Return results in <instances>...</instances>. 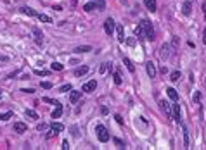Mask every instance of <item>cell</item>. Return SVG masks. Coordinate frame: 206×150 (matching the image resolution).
Instances as JSON below:
<instances>
[{
  "instance_id": "1",
  "label": "cell",
  "mask_w": 206,
  "mask_h": 150,
  "mask_svg": "<svg viewBox=\"0 0 206 150\" xmlns=\"http://www.w3.org/2000/svg\"><path fill=\"white\" fill-rule=\"evenodd\" d=\"M140 26H142V29H144V36L153 42L154 40V29H153L151 21H149V19H142V21H140Z\"/></svg>"
},
{
  "instance_id": "2",
  "label": "cell",
  "mask_w": 206,
  "mask_h": 150,
  "mask_svg": "<svg viewBox=\"0 0 206 150\" xmlns=\"http://www.w3.org/2000/svg\"><path fill=\"white\" fill-rule=\"evenodd\" d=\"M95 133H97V138H99V141H102V143L109 141V131L106 129V126L97 124V126H95Z\"/></svg>"
},
{
  "instance_id": "3",
  "label": "cell",
  "mask_w": 206,
  "mask_h": 150,
  "mask_svg": "<svg viewBox=\"0 0 206 150\" xmlns=\"http://www.w3.org/2000/svg\"><path fill=\"white\" fill-rule=\"evenodd\" d=\"M61 131H64V126L61 123H52L50 124V133L47 135V138H52V136H56V135H59Z\"/></svg>"
},
{
  "instance_id": "4",
  "label": "cell",
  "mask_w": 206,
  "mask_h": 150,
  "mask_svg": "<svg viewBox=\"0 0 206 150\" xmlns=\"http://www.w3.org/2000/svg\"><path fill=\"white\" fill-rule=\"evenodd\" d=\"M114 29H116V22H114V19H113V17H107L106 21H104V31H106L107 35H111Z\"/></svg>"
},
{
  "instance_id": "5",
  "label": "cell",
  "mask_w": 206,
  "mask_h": 150,
  "mask_svg": "<svg viewBox=\"0 0 206 150\" xmlns=\"http://www.w3.org/2000/svg\"><path fill=\"white\" fill-rule=\"evenodd\" d=\"M95 88H97V81L92 80V81H87V83L81 86V91H85V93H92Z\"/></svg>"
},
{
  "instance_id": "6",
  "label": "cell",
  "mask_w": 206,
  "mask_h": 150,
  "mask_svg": "<svg viewBox=\"0 0 206 150\" xmlns=\"http://www.w3.org/2000/svg\"><path fill=\"white\" fill-rule=\"evenodd\" d=\"M146 71H147L149 78H156V74H158V71H156V66H154V62H146Z\"/></svg>"
},
{
  "instance_id": "7",
  "label": "cell",
  "mask_w": 206,
  "mask_h": 150,
  "mask_svg": "<svg viewBox=\"0 0 206 150\" xmlns=\"http://www.w3.org/2000/svg\"><path fill=\"white\" fill-rule=\"evenodd\" d=\"M182 12H184V16H190V12H192V0H185L184 5H182Z\"/></svg>"
},
{
  "instance_id": "8",
  "label": "cell",
  "mask_w": 206,
  "mask_h": 150,
  "mask_svg": "<svg viewBox=\"0 0 206 150\" xmlns=\"http://www.w3.org/2000/svg\"><path fill=\"white\" fill-rule=\"evenodd\" d=\"M173 107V112H172V118L177 121V123H180V105L177 102H175V105H172Z\"/></svg>"
},
{
  "instance_id": "9",
  "label": "cell",
  "mask_w": 206,
  "mask_h": 150,
  "mask_svg": "<svg viewBox=\"0 0 206 150\" xmlns=\"http://www.w3.org/2000/svg\"><path fill=\"white\" fill-rule=\"evenodd\" d=\"M159 57H161V59H168L170 57V45H166V43H164L163 47H161V52H159Z\"/></svg>"
},
{
  "instance_id": "10",
  "label": "cell",
  "mask_w": 206,
  "mask_h": 150,
  "mask_svg": "<svg viewBox=\"0 0 206 150\" xmlns=\"http://www.w3.org/2000/svg\"><path fill=\"white\" fill-rule=\"evenodd\" d=\"M21 12L24 16H30V17H38V12H35L31 7H21Z\"/></svg>"
},
{
  "instance_id": "11",
  "label": "cell",
  "mask_w": 206,
  "mask_h": 150,
  "mask_svg": "<svg viewBox=\"0 0 206 150\" xmlns=\"http://www.w3.org/2000/svg\"><path fill=\"white\" fill-rule=\"evenodd\" d=\"M61 116H63V105H61V104H57V105H56V109L52 111V119H59Z\"/></svg>"
},
{
  "instance_id": "12",
  "label": "cell",
  "mask_w": 206,
  "mask_h": 150,
  "mask_svg": "<svg viewBox=\"0 0 206 150\" xmlns=\"http://www.w3.org/2000/svg\"><path fill=\"white\" fill-rule=\"evenodd\" d=\"M159 105H161V109H163L164 116H166V118H172V107H170V104L168 102H161Z\"/></svg>"
},
{
  "instance_id": "13",
  "label": "cell",
  "mask_w": 206,
  "mask_h": 150,
  "mask_svg": "<svg viewBox=\"0 0 206 150\" xmlns=\"http://www.w3.org/2000/svg\"><path fill=\"white\" fill-rule=\"evenodd\" d=\"M166 93H168V97L173 100V102H179V93H177L175 88H166Z\"/></svg>"
},
{
  "instance_id": "14",
  "label": "cell",
  "mask_w": 206,
  "mask_h": 150,
  "mask_svg": "<svg viewBox=\"0 0 206 150\" xmlns=\"http://www.w3.org/2000/svg\"><path fill=\"white\" fill-rule=\"evenodd\" d=\"M116 36H118V42L120 43L125 42V31H123V26H116Z\"/></svg>"
},
{
  "instance_id": "15",
  "label": "cell",
  "mask_w": 206,
  "mask_h": 150,
  "mask_svg": "<svg viewBox=\"0 0 206 150\" xmlns=\"http://www.w3.org/2000/svg\"><path fill=\"white\" fill-rule=\"evenodd\" d=\"M144 5L147 7V11L154 12L156 11V0H144Z\"/></svg>"
},
{
  "instance_id": "16",
  "label": "cell",
  "mask_w": 206,
  "mask_h": 150,
  "mask_svg": "<svg viewBox=\"0 0 206 150\" xmlns=\"http://www.w3.org/2000/svg\"><path fill=\"white\" fill-rule=\"evenodd\" d=\"M90 50H92L90 45H81V47L74 48V52H76V54H87V52H90Z\"/></svg>"
},
{
  "instance_id": "17",
  "label": "cell",
  "mask_w": 206,
  "mask_h": 150,
  "mask_svg": "<svg viewBox=\"0 0 206 150\" xmlns=\"http://www.w3.org/2000/svg\"><path fill=\"white\" fill-rule=\"evenodd\" d=\"M80 97H81V91H71V95H69V100L71 104H76L80 100Z\"/></svg>"
},
{
  "instance_id": "18",
  "label": "cell",
  "mask_w": 206,
  "mask_h": 150,
  "mask_svg": "<svg viewBox=\"0 0 206 150\" xmlns=\"http://www.w3.org/2000/svg\"><path fill=\"white\" fill-rule=\"evenodd\" d=\"M14 131H16V133H24V131H26V124L24 123H16L14 124Z\"/></svg>"
},
{
  "instance_id": "19",
  "label": "cell",
  "mask_w": 206,
  "mask_h": 150,
  "mask_svg": "<svg viewBox=\"0 0 206 150\" xmlns=\"http://www.w3.org/2000/svg\"><path fill=\"white\" fill-rule=\"evenodd\" d=\"M33 35H35V42L38 43V45H40V43H42V40H43V35H42V31H38L37 28H35V29H33Z\"/></svg>"
},
{
  "instance_id": "20",
  "label": "cell",
  "mask_w": 206,
  "mask_h": 150,
  "mask_svg": "<svg viewBox=\"0 0 206 150\" xmlns=\"http://www.w3.org/2000/svg\"><path fill=\"white\" fill-rule=\"evenodd\" d=\"M123 62H125V66H127V69L130 71V73H133V71H135V66L132 64V60L128 59V57H125V59H123Z\"/></svg>"
},
{
  "instance_id": "21",
  "label": "cell",
  "mask_w": 206,
  "mask_h": 150,
  "mask_svg": "<svg viewBox=\"0 0 206 150\" xmlns=\"http://www.w3.org/2000/svg\"><path fill=\"white\" fill-rule=\"evenodd\" d=\"M87 71H89V67H87V66H81L78 69H74V76H83Z\"/></svg>"
},
{
  "instance_id": "22",
  "label": "cell",
  "mask_w": 206,
  "mask_h": 150,
  "mask_svg": "<svg viewBox=\"0 0 206 150\" xmlns=\"http://www.w3.org/2000/svg\"><path fill=\"white\" fill-rule=\"evenodd\" d=\"M24 116H26V118H31V119H38V114L35 112V111H31V109H26V111H24Z\"/></svg>"
},
{
  "instance_id": "23",
  "label": "cell",
  "mask_w": 206,
  "mask_h": 150,
  "mask_svg": "<svg viewBox=\"0 0 206 150\" xmlns=\"http://www.w3.org/2000/svg\"><path fill=\"white\" fill-rule=\"evenodd\" d=\"M94 9H95V2H89V4H85V5H83L85 12H92Z\"/></svg>"
},
{
  "instance_id": "24",
  "label": "cell",
  "mask_w": 206,
  "mask_h": 150,
  "mask_svg": "<svg viewBox=\"0 0 206 150\" xmlns=\"http://www.w3.org/2000/svg\"><path fill=\"white\" fill-rule=\"evenodd\" d=\"M95 7H97L99 11H104V9H106V2H104V0H95Z\"/></svg>"
},
{
  "instance_id": "25",
  "label": "cell",
  "mask_w": 206,
  "mask_h": 150,
  "mask_svg": "<svg viewBox=\"0 0 206 150\" xmlns=\"http://www.w3.org/2000/svg\"><path fill=\"white\" fill-rule=\"evenodd\" d=\"M50 67H52V71H63L64 69V66L61 64V62H52V64H50Z\"/></svg>"
},
{
  "instance_id": "26",
  "label": "cell",
  "mask_w": 206,
  "mask_h": 150,
  "mask_svg": "<svg viewBox=\"0 0 206 150\" xmlns=\"http://www.w3.org/2000/svg\"><path fill=\"white\" fill-rule=\"evenodd\" d=\"M38 19H40L42 22H52V19H50L47 14H38Z\"/></svg>"
},
{
  "instance_id": "27",
  "label": "cell",
  "mask_w": 206,
  "mask_h": 150,
  "mask_svg": "<svg viewBox=\"0 0 206 150\" xmlns=\"http://www.w3.org/2000/svg\"><path fill=\"white\" fill-rule=\"evenodd\" d=\"M170 80L173 81V83H175V81H179L180 80V71H173V73H172V76H170Z\"/></svg>"
},
{
  "instance_id": "28",
  "label": "cell",
  "mask_w": 206,
  "mask_h": 150,
  "mask_svg": "<svg viewBox=\"0 0 206 150\" xmlns=\"http://www.w3.org/2000/svg\"><path fill=\"white\" fill-rule=\"evenodd\" d=\"M142 35H144V29H142V26L139 24V26L135 28V36H137V38H142Z\"/></svg>"
},
{
  "instance_id": "29",
  "label": "cell",
  "mask_w": 206,
  "mask_h": 150,
  "mask_svg": "<svg viewBox=\"0 0 206 150\" xmlns=\"http://www.w3.org/2000/svg\"><path fill=\"white\" fill-rule=\"evenodd\" d=\"M12 118V112H4V114H0V121H7V119H11Z\"/></svg>"
},
{
  "instance_id": "30",
  "label": "cell",
  "mask_w": 206,
  "mask_h": 150,
  "mask_svg": "<svg viewBox=\"0 0 206 150\" xmlns=\"http://www.w3.org/2000/svg\"><path fill=\"white\" fill-rule=\"evenodd\" d=\"M184 145H185V148L189 147V133H187V129L184 128Z\"/></svg>"
},
{
  "instance_id": "31",
  "label": "cell",
  "mask_w": 206,
  "mask_h": 150,
  "mask_svg": "<svg viewBox=\"0 0 206 150\" xmlns=\"http://www.w3.org/2000/svg\"><path fill=\"white\" fill-rule=\"evenodd\" d=\"M114 83H116V85H121V74H120V73H114Z\"/></svg>"
},
{
  "instance_id": "32",
  "label": "cell",
  "mask_w": 206,
  "mask_h": 150,
  "mask_svg": "<svg viewBox=\"0 0 206 150\" xmlns=\"http://www.w3.org/2000/svg\"><path fill=\"white\" fill-rule=\"evenodd\" d=\"M47 128H49V124H47V123H40V124L37 126V129H38V131H45Z\"/></svg>"
},
{
  "instance_id": "33",
  "label": "cell",
  "mask_w": 206,
  "mask_h": 150,
  "mask_svg": "<svg viewBox=\"0 0 206 150\" xmlns=\"http://www.w3.org/2000/svg\"><path fill=\"white\" fill-rule=\"evenodd\" d=\"M43 102H47V104H54V105H57V100H54V98H49V97H43Z\"/></svg>"
},
{
  "instance_id": "34",
  "label": "cell",
  "mask_w": 206,
  "mask_h": 150,
  "mask_svg": "<svg viewBox=\"0 0 206 150\" xmlns=\"http://www.w3.org/2000/svg\"><path fill=\"white\" fill-rule=\"evenodd\" d=\"M40 86H42V88H45V90H50V88H52V83H49V81H43V83H40Z\"/></svg>"
},
{
  "instance_id": "35",
  "label": "cell",
  "mask_w": 206,
  "mask_h": 150,
  "mask_svg": "<svg viewBox=\"0 0 206 150\" xmlns=\"http://www.w3.org/2000/svg\"><path fill=\"white\" fill-rule=\"evenodd\" d=\"M61 91H71V85H64V86H61Z\"/></svg>"
},
{
  "instance_id": "36",
  "label": "cell",
  "mask_w": 206,
  "mask_h": 150,
  "mask_svg": "<svg viewBox=\"0 0 206 150\" xmlns=\"http://www.w3.org/2000/svg\"><path fill=\"white\" fill-rule=\"evenodd\" d=\"M35 74H40V76H49V71H35Z\"/></svg>"
},
{
  "instance_id": "37",
  "label": "cell",
  "mask_w": 206,
  "mask_h": 150,
  "mask_svg": "<svg viewBox=\"0 0 206 150\" xmlns=\"http://www.w3.org/2000/svg\"><path fill=\"white\" fill-rule=\"evenodd\" d=\"M69 148V143H68V140H64L63 141V150H68Z\"/></svg>"
},
{
  "instance_id": "38",
  "label": "cell",
  "mask_w": 206,
  "mask_h": 150,
  "mask_svg": "<svg viewBox=\"0 0 206 150\" xmlns=\"http://www.w3.org/2000/svg\"><path fill=\"white\" fill-rule=\"evenodd\" d=\"M107 66H109V64H107V62H106V64H102V66H100V73H106Z\"/></svg>"
},
{
  "instance_id": "39",
  "label": "cell",
  "mask_w": 206,
  "mask_h": 150,
  "mask_svg": "<svg viewBox=\"0 0 206 150\" xmlns=\"http://www.w3.org/2000/svg\"><path fill=\"white\" fill-rule=\"evenodd\" d=\"M114 119H116V123H118V124H123V119H121V116H114Z\"/></svg>"
},
{
  "instance_id": "40",
  "label": "cell",
  "mask_w": 206,
  "mask_h": 150,
  "mask_svg": "<svg viewBox=\"0 0 206 150\" xmlns=\"http://www.w3.org/2000/svg\"><path fill=\"white\" fill-rule=\"evenodd\" d=\"M21 91H24V93H35L33 88H24V90H21Z\"/></svg>"
},
{
  "instance_id": "41",
  "label": "cell",
  "mask_w": 206,
  "mask_h": 150,
  "mask_svg": "<svg viewBox=\"0 0 206 150\" xmlns=\"http://www.w3.org/2000/svg\"><path fill=\"white\" fill-rule=\"evenodd\" d=\"M52 9H54V11H57V12H61V11H63V7H61V5H54Z\"/></svg>"
},
{
  "instance_id": "42",
  "label": "cell",
  "mask_w": 206,
  "mask_h": 150,
  "mask_svg": "<svg viewBox=\"0 0 206 150\" xmlns=\"http://www.w3.org/2000/svg\"><path fill=\"white\" fill-rule=\"evenodd\" d=\"M199 98H201V93H196V95H194V102H199Z\"/></svg>"
},
{
  "instance_id": "43",
  "label": "cell",
  "mask_w": 206,
  "mask_h": 150,
  "mask_svg": "<svg viewBox=\"0 0 206 150\" xmlns=\"http://www.w3.org/2000/svg\"><path fill=\"white\" fill-rule=\"evenodd\" d=\"M203 43L206 45V28H204V31H203Z\"/></svg>"
},
{
  "instance_id": "44",
  "label": "cell",
  "mask_w": 206,
  "mask_h": 150,
  "mask_svg": "<svg viewBox=\"0 0 206 150\" xmlns=\"http://www.w3.org/2000/svg\"><path fill=\"white\" fill-rule=\"evenodd\" d=\"M114 143H116L118 147H121V140H118V138H116V140H114ZM121 148H123V147H121Z\"/></svg>"
},
{
  "instance_id": "45",
  "label": "cell",
  "mask_w": 206,
  "mask_h": 150,
  "mask_svg": "<svg viewBox=\"0 0 206 150\" xmlns=\"http://www.w3.org/2000/svg\"><path fill=\"white\" fill-rule=\"evenodd\" d=\"M161 73H163V74H166V73H168V69H166V66H163V67H161Z\"/></svg>"
},
{
  "instance_id": "46",
  "label": "cell",
  "mask_w": 206,
  "mask_h": 150,
  "mask_svg": "<svg viewBox=\"0 0 206 150\" xmlns=\"http://www.w3.org/2000/svg\"><path fill=\"white\" fill-rule=\"evenodd\" d=\"M203 12H204V16H206V2L203 4Z\"/></svg>"
},
{
  "instance_id": "47",
  "label": "cell",
  "mask_w": 206,
  "mask_h": 150,
  "mask_svg": "<svg viewBox=\"0 0 206 150\" xmlns=\"http://www.w3.org/2000/svg\"><path fill=\"white\" fill-rule=\"evenodd\" d=\"M204 85H206V78H204Z\"/></svg>"
}]
</instances>
